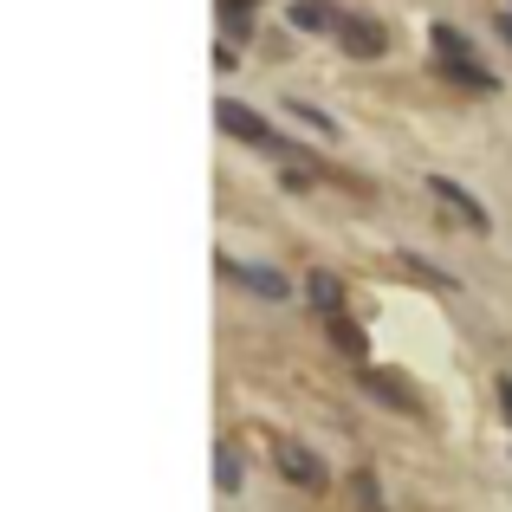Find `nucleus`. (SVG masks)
<instances>
[{"instance_id":"obj_15","label":"nucleus","mask_w":512,"mask_h":512,"mask_svg":"<svg viewBox=\"0 0 512 512\" xmlns=\"http://www.w3.org/2000/svg\"><path fill=\"white\" fill-rule=\"evenodd\" d=\"M500 33H506V39H512V13H500Z\"/></svg>"},{"instance_id":"obj_5","label":"nucleus","mask_w":512,"mask_h":512,"mask_svg":"<svg viewBox=\"0 0 512 512\" xmlns=\"http://www.w3.org/2000/svg\"><path fill=\"white\" fill-rule=\"evenodd\" d=\"M428 195H435V201H448V208H454V214H461V221H467V227H474V234H487V227H493V214H487V208H480V201H474V195H467V188H461V182H448V175H428Z\"/></svg>"},{"instance_id":"obj_11","label":"nucleus","mask_w":512,"mask_h":512,"mask_svg":"<svg viewBox=\"0 0 512 512\" xmlns=\"http://www.w3.org/2000/svg\"><path fill=\"white\" fill-rule=\"evenodd\" d=\"M305 299H312L325 318H331V312H344V286H338L331 273H312V279H305Z\"/></svg>"},{"instance_id":"obj_6","label":"nucleus","mask_w":512,"mask_h":512,"mask_svg":"<svg viewBox=\"0 0 512 512\" xmlns=\"http://www.w3.org/2000/svg\"><path fill=\"white\" fill-rule=\"evenodd\" d=\"M221 273L227 279H240L247 292H260V299H286V273H273V266H247V260H221Z\"/></svg>"},{"instance_id":"obj_2","label":"nucleus","mask_w":512,"mask_h":512,"mask_svg":"<svg viewBox=\"0 0 512 512\" xmlns=\"http://www.w3.org/2000/svg\"><path fill=\"white\" fill-rule=\"evenodd\" d=\"M428 46H435V65L454 78V85H467V91H500V78L487 72V65L474 59V46H467L461 33H454L448 20H435V33H428Z\"/></svg>"},{"instance_id":"obj_12","label":"nucleus","mask_w":512,"mask_h":512,"mask_svg":"<svg viewBox=\"0 0 512 512\" xmlns=\"http://www.w3.org/2000/svg\"><path fill=\"white\" fill-rule=\"evenodd\" d=\"M214 480H221V493H240V448L234 441L214 448Z\"/></svg>"},{"instance_id":"obj_13","label":"nucleus","mask_w":512,"mask_h":512,"mask_svg":"<svg viewBox=\"0 0 512 512\" xmlns=\"http://www.w3.org/2000/svg\"><path fill=\"white\" fill-rule=\"evenodd\" d=\"M260 0H221V13H253Z\"/></svg>"},{"instance_id":"obj_4","label":"nucleus","mask_w":512,"mask_h":512,"mask_svg":"<svg viewBox=\"0 0 512 512\" xmlns=\"http://www.w3.org/2000/svg\"><path fill=\"white\" fill-rule=\"evenodd\" d=\"M338 39H344V52H350V59H383V52H389L383 20H363V13H344Z\"/></svg>"},{"instance_id":"obj_14","label":"nucleus","mask_w":512,"mask_h":512,"mask_svg":"<svg viewBox=\"0 0 512 512\" xmlns=\"http://www.w3.org/2000/svg\"><path fill=\"white\" fill-rule=\"evenodd\" d=\"M500 409H506V422H512V376L500 383Z\"/></svg>"},{"instance_id":"obj_10","label":"nucleus","mask_w":512,"mask_h":512,"mask_svg":"<svg viewBox=\"0 0 512 512\" xmlns=\"http://www.w3.org/2000/svg\"><path fill=\"white\" fill-rule=\"evenodd\" d=\"M325 331H331V344H338V350H344L350 363H370V350H363V331L350 325L344 312H331V318H325Z\"/></svg>"},{"instance_id":"obj_9","label":"nucleus","mask_w":512,"mask_h":512,"mask_svg":"<svg viewBox=\"0 0 512 512\" xmlns=\"http://www.w3.org/2000/svg\"><path fill=\"white\" fill-rule=\"evenodd\" d=\"M286 111L299 117V124L312 130V137H325V143H338V137H344V130H338V117H331V111H318L312 98H286Z\"/></svg>"},{"instance_id":"obj_7","label":"nucleus","mask_w":512,"mask_h":512,"mask_svg":"<svg viewBox=\"0 0 512 512\" xmlns=\"http://www.w3.org/2000/svg\"><path fill=\"white\" fill-rule=\"evenodd\" d=\"M279 467H286L292 487H325V461L312 448H299V441H279Z\"/></svg>"},{"instance_id":"obj_1","label":"nucleus","mask_w":512,"mask_h":512,"mask_svg":"<svg viewBox=\"0 0 512 512\" xmlns=\"http://www.w3.org/2000/svg\"><path fill=\"white\" fill-rule=\"evenodd\" d=\"M214 117H221V130H227V137H240V143H253V150H266V156H279V163H299V143H292V137H279V130L273 124H266V117L260 111H247V104H240V98H221V104H214Z\"/></svg>"},{"instance_id":"obj_8","label":"nucleus","mask_w":512,"mask_h":512,"mask_svg":"<svg viewBox=\"0 0 512 512\" xmlns=\"http://www.w3.org/2000/svg\"><path fill=\"white\" fill-rule=\"evenodd\" d=\"M286 20L299 26V33H338V26H344V13L331 7V0H292V7H286Z\"/></svg>"},{"instance_id":"obj_3","label":"nucleus","mask_w":512,"mask_h":512,"mask_svg":"<svg viewBox=\"0 0 512 512\" xmlns=\"http://www.w3.org/2000/svg\"><path fill=\"white\" fill-rule=\"evenodd\" d=\"M357 383L370 389L376 402H389V409H396V415H422V396H415V389L402 383L396 370H376V363H357Z\"/></svg>"}]
</instances>
